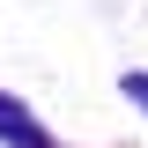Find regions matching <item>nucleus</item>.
<instances>
[{"label": "nucleus", "mask_w": 148, "mask_h": 148, "mask_svg": "<svg viewBox=\"0 0 148 148\" xmlns=\"http://www.w3.org/2000/svg\"><path fill=\"white\" fill-rule=\"evenodd\" d=\"M0 133H8L15 148H45V133H37L30 119H22V104H15V96H0Z\"/></svg>", "instance_id": "1"}, {"label": "nucleus", "mask_w": 148, "mask_h": 148, "mask_svg": "<svg viewBox=\"0 0 148 148\" xmlns=\"http://www.w3.org/2000/svg\"><path fill=\"white\" fill-rule=\"evenodd\" d=\"M126 89H133V96H141V104H148V74H133V82H126Z\"/></svg>", "instance_id": "2"}]
</instances>
